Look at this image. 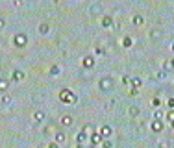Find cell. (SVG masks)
<instances>
[{"label":"cell","mask_w":174,"mask_h":148,"mask_svg":"<svg viewBox=\"0 0 174 148\" xmlns=\"http://www.w3.org/2000/svg\"><path fill=\"white\" fill-rule=\"evenodd\" d=\"M48 24L47 22H43V24H39V33H48Z\"/></svg>","instance_id":"obj_15"},{"label":"cell","mask_w":174,"mask_h":148,"mask_svg":"<svg viewBox=\"0 0 174 148\" xmlns=\"http://www.w3.org/2000/svg\"><path fill=\"white\" fill-rule=\"evenodd\" d=\"M48 148H59V145H58V142H50Z\"/></svg>","instance_id":"obj_29"},{"label":"cell","mask_w":174,"mask_h":148,"mask_svg":"<svg viewBox=\"0 0 174 148\" xmlns=\"http://www.w3.org/2000/svg\"><path fill=\"white\" fill-rule=\"evenodd\" d=\"M59 100L69 102V104H76V102H78V96H76L74 93H70L69 89H63V91L59 93Z\"/></svg>","instance_id":"obj_2"},{"label":"cell","mask_w":174,"mask_h":148,"mask_svg":"<svg viewBox=\"0 0 174 148\" xmlns=\"http://www.w3.org/2000/svg\"><path fill=\"white\" fill-rule=\"evenodd\" d=\"M100 11H102L100 4H93V6H91V13H100Z\"/></svg>","instance_id":"obj_18"},{"label":"cell","mask_w":174,"mask_h":148,"mask_svg":"<svg viewBox=\"0 0 174 148\" xmlns=\"http://www.w3.org/2000/svg\"><path fill=\"white\" fill-rule=\"evenodd\" d=\"M161 35H163L161 30H159V28H154V30L150 32V39H152V41H157V39H161Z\"/></svg>","instance_id":"obj_7"},{"label":"cell","mask_w":174,"mask_h":148,"mask_svg":"<svg viewBox=\"0 0 174 148\" xmlns=\"http://www.w3.org/2000/svg\"><path fill=\"white\" fill-rule=\"evenodd\" d=\"M134 24H135V26H143V24H145V19H143L141 15H135V17H134Z\"/></svg>","instance_id":"obj_13"},{"label":"cell","mask_w":174,"mask_h":148,"mask_svg":"<svg viewBox=\"0 0 174 148\" xmlns=\"http://www.w3.org/2000/svg\"><path fill=\"white\" fill-rule=\"evenodd\" d=\"M81 63H84L85 69H93V67H95V58H93V56H85Z\"/></svg>","instance_id":"obj_4"},{"label":"cell","mask_w":174,"mask_h":148,"mask_svg":"<svg viewBox=\"0 0 174 148\" xmlns=\"http://www.w3.org/2000/svg\"><path fill=\"white\" fill-rule=\"evenodd\" d=\"M85 137H87V133H84V131H81V133H78V142H84Z\"/></svg>","instance_id":"obj_23"},{"label":"cell","mask_w":174,"mask_h":148,"mask_svg":"<svg viewBox=\"0 0 174 148\" xmlns=\"http://www.w3.org/2000/svg\"><path fill=\"white\" fill-rule=\"evenodd\" d=\"M167 119H168V120H171V122L174 120V111H171V113H168V115H167Z\"/></svg>","instance_id":"obj_27"},{"label":"cell","mask_w":174,"mask_h":148,"mask_svg":"<svg viewBox=\"0 0 174 148\" xmlns=\"http://www.w3.org/2000/svg\"><path fill=\"white\" fill-rule=\"evenodd\" d=\"M89 148H96V146H89Z\"/></svg>","instance_id":"obj_34"},{"label":"cell","mask_w":174,"mask_h":148,"mask_svg":"<svg viewBox=\"0 0 174 148\" xmlns=\"http://www.w3.org/2000/svg\"><path fill=\"white\" fill-rule=\"evenodd\" d=\"M98 89L102 93H109V91L115 89V78L113 76H102L98 80Z\"/></svg>","instance_id":"obj_1"},{"label":"cell","mask_w":174,"mask_h":148,"mask_svg":"<svg viewBox=\"0 0 174 148\" xmlns=\"http://www.w3.org/2000/svg\"><path fill=\"white\" fill-rule=\"evenodd\" d=\"M9 102H11L9 96H2V104H9Z\"/></svg>","instance_id":"obj_25"},{"label":"cell","mask_w":174,"mask_h":148,"mask_svg":"<svg viewBox=\"0 0 174 148\" xmlns=\"http://www.w3.org/2000/svg\"><path fill=\"white\" fill-rule=\"evenodd\" d=\"M154 119H157V120L161 119V111H156V113H154Z\"/></svg>","instance_id":"obj_28"},{"label":"cell","mask_w":174,"mask_h":148,"mask_svg":"<svg viewBox=\"0 0 174 148\" xmlns=\"http://www.w3.org/2000/svg\"><path fill=\"white\" fill-rule=\"evenodd\" d=\"M22 78H24L22 70H15V72H13V80H22Z\"/></svg>","instance_id":"obj_17"},{"label":"cell","mask_w":174,"mask_h":148,"mask_svg":"<svg viewBox=\"0 0 174 148\" xmlns=\"http://www.w3.org/2000/svg\"><path fill=\"white\" fill-rule=\"evenodd\" d=\"M141 113V109L137 108V106H130V109H128V115H130V119H135L137 115Z\"/></svg>","instance_id":"obj_9"},{"label":"cell","mask_w":174,"mask_h":148,"mask_svg":"<svg viewBox=\"0 0 174 148\" xmlns=\"http://www.w3.org/2000/svg\"><path fill=\"white\" fill-rule=\"evenodd\" d=\"M59 72V67H52V74H58Z\"/></svg>","instance_id":"obj_31"},{"label":"cell","mask_w":174,"mask_h":148,"mask_svg":"<svg viewBox=\"0 0 174 148\" xmlns=\"http://www.w3.org/2000/svg\"><path fill=\"white\" fill-rule=\"evenodd\" d=\"M167 106H168V108H174V98H168V102H167Z\"/></svg>","instance_id":"obj_26"},{"label":"cell","mask_w":174,"mask_h":148,"mask_svg":"<svg viewBox=\"0 0 174 148\" xmlns=\"http://www.w3.org/2000/svg\"><path fill=\"white\" fill-rule=\"evenodd\" d=\"M8 85H9V83H8V80H6V78H2V81H0V89L6 91V89H8Z\"/></svg>","instance_id":"obj_21"},{"label":"cell","mask_w":174,"mask_h":148,"mask_svg":"<svg viewBox=\"0 0 174 148\" xmlns=\"http://www.w3.org/2000/svg\"><path fill=\"white\" fill-rule=\"evenodd\" d=\"M61 124H63V126H72L74 124V119L70 115H63V117H61Z\"/></svg>","instance_id":"obj_8"},{"label":"cell","mask_w":174,"mask_h":148,"mask_svg":"<svg viewBox=\"0 0 174 148\" xmlns=\"http://www.w3.org/2000/svg\"><path fill=\"white\" fill-rule=\"evenodd\" d=\"M76 148H84V146H81V142H78V146H76Z\"/></svg>","instance_id":"obj_32"},{"label":"cell","mask_w":174,"mask_h":148,"mask_svg":"<svg viewBox=\"0 0 174 148\" xmlns=\"http://www.w3.org/2000/svg\"><path fill=\"white\" fill-rule=\"evenodd\" d=\"M28 43V35L26 33H22V32H20V33H17V35H15V37H13V44H15V47H24V44H26Z\"/></svg>","instance_id":"obj_3"},{"label":"cell","mask_w":174,"mask_h":148,"mask_svg":"<svg viewBox=\"0 0 174 148\" xmlns=\"http://www.w3.org/2000/svg\"><path fill=\"white\" fill-rule=\"evenodd\" d=\"M172 52H174V44H172Z\"/></svg>","instance_id":"obj_33"},{"label":"cell","mask_w":174,"mask_h":148,"mask_svg":"<svg viewBox=\"0 0 174 148\" xmlns=\"http://www.w3.org/2000/svg\"><path fill=\"white\" fill-rule=\"evenodd\" d=\"M111 24H113V19H111V17H104V19H102V26H111Z\"/></svg>","instance_id":"obj_14"},{"label":"cell","mask_w":174,"mask_h":148,"mask_svg":"<svg viewBox=\"0 0 174 148\" xmlns=\"http://www.w3.org/2000/svg\"><path fill=\"white\" fill-rule=\"evenodd\" d=\"M33 119H35V122H43L45 120V113H43V111H41V113L37 111V113L33 115Z\"/></svg>","instance_id":"obj_16"},{"label":"cell","mask_w":174,"mask_h":148,"mask_svg":"<svg viewBox=\"0 0 174 148\" xmlns=\"http://www.w3.org/2000/svg\"><path fill=\"white\" fill-rule=\"evenodd\" d=\"M96 54H100V56H104V54H106V48H102V47H98V48H96Z\"/></svg>","instance_id":"obj_24"},{"label":"cell","mask_w":174,"mask_h":148,"mask_svg":"<svg viewBox=\"0 0 174 148\" xmlns=\"http://www.w3.org/2000/svg\"><path fill=\"white\" fill-rule=\"evenodd\" d=\"M111 133H113V130H111V126H102L100 128V135L104 137V139H107Z\"/></svg>","instance_id":"obj_5"},{"label":"cell","mask_w":174,"mask_h":148,"mask_svg":"<svg viewBox=\"0 0 174 148\" xmlns=\"http://www.w3.org/2000/svg\"><path fill=\"white\" fill-rule=\"evenodd\" d=\"M65 139H67V135L63 131H56V142H65Z\"/></svg>","instance_id":"obj_12"},{"label":"cell","mask_w":174,"mask_h":148,"mask_svg":"<svg viewBox=\"0 0 174 148\" xmlns=\"http://www.w3.org/2000/svg\"><path fill=\"white\" fill-rule=\"evenodd\" d=\"M157 146H159V148H168V141L167 139H161L159 142H157Z\"/></svg>","instance_id":"obj_22"},{"label":"cell","mask_w":174,"mask_h":148,"mask_svg":"<svg viewBox=\"0 0 174 148\" xmlns=\"http://www.w3.org/2000/svg\"><path fill=\"white\" fill-rule=\"evenodd\" d=\"M102 146H104V148H111V146H113V145H111V142H109V141H106V142H104V145H102Z\"/></svg>","instance_id":"obj_30"},{"label":"cell","mask_w":174,"mask_h":148,"mask_svg":"<svg viewBox=\"0 0 174 148\" xmlns=\"http://www.w3.org/2000/svg\"><path fill=\"white\" fill-rule=\"evenodd\" d=\"M132 43H134V41H132V37H124V41H122V47H132Z\"/></svg>","instance_id":"obj_20"},{"label":"cell","mask_w":174,"mask_h":148,"mask_svg":"<svg viewBox=\"0 0 174 148\" xmlns=\"http://www.w3.org/2000/svg\"><path fill=\"white\" fill-rule=\"evenodd\" d=\"M130 85H132V87H139V85H141V80H139V78H132V80H130Z\"/></svg>","instance_id":"obj_19"},{"label":"cell","mask_w":174,"mask_h":148,"mask_svg":"<svg viewBox=\"0 0 174 148\" xmlns=\"http://www.w3.org/2000/svg\"><path fill=\"white\" fill-rule=\"evenodd\" d=\"M102 139H104V137H102L100 133H96V131H95V133L91 135V146H96V145H100V141H102Z\"/></svg>","instance_id":"obj_6"},{"label":"cell","mask_w":174,"mask_h":148,"mask_svg":"<svg viewBox=\"0 0 174 148\" xmlns=\"http://www.w3.org/2000/svg\"><path fill=\"white\" fill-rule=\"evenodd\" d=\"M163 130V124H161V120H154V122H152V131H156V133H157V131H161Z\"/></svg>","instance_id":"obj_11"},{"label":"cell","mask_w":174,"mask_h":148,"mask_svg":"<svg viewBox=\"0 0 174 148\" xmlns=\"http://www.w3.org/2000/svg\"><path fill=\"white\" fill-rule=\"evenodd\" d=\"M95 124H85L84 128H81V131H84V133H87V135H93L95 133Z\"/></svg>","instance_id":"obj_10"}]
</instances>
